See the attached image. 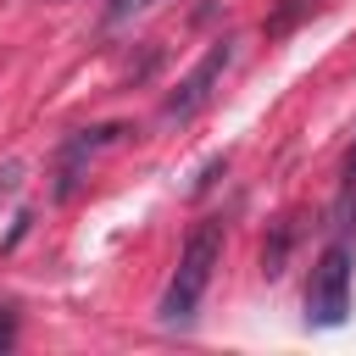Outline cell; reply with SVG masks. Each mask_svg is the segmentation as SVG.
<instances>
[{
	"instance_id": "1",
	"label": "cell",
	"mask_w": 356,
	"mask_h": 356,
	"mask_svg": "<svg viewBox=\"0 0 356 356\" xmlns=\"http://www.w3.org/2000/svg\"><path fill=\"white\" fill-rule=\"evenodd\" d=\"M217 261H222V217H200L189 228L184 250H178V267H172L161 300H156V323L161 328H189L195 323V306L206 300V284H211Z\"/></svg>"
},
{
	"instance_id": "2",
	"label": "cell",
	"mask_w": 356,
	"mask_h": 356,
	"mask_svg": "<svg viewBox=\"0 0 356 356\" xmlns=\"http://www.w3.org/2000/svg\"><path fill=\"white\" fill-rule=\"evenodd\" d=\"M350 317V245L334 239L317 267H312V284H306V323L312 328H339Z\"/></svg>"
},
{
	"instance_id": "3",
	"label": "cell",
	"mask_w": 356,
	"mask_h": 356,
	"mask_svg": "<svg viewBox=\"0 0 356 356\" xmlns=\"http://www.w3.org/2000/svg\"><path fill=\"white\" fill-rule=\"evenodd\" d=\"M234 56H239V39H211V44L200 50V61L178 78V89L161 100V117H167V122H189L195 111H206V100L217 95L222 72L234 67Z\"/></svg>"
},
{
	"instance_id": "4",
	"label": "cell",
	"mask_w": 356,
	"mask_h": 356,
	"mask_svg": "<svg viewBox=\"0 0 356 356\" xmlns=\"http://www.w3.org/2000/svg\"><path fill=\"white\" fill-rule=\"evenodd\" d=\"M122 139V122H100V128H78L61 150H56V200H67L72 189H78V178H83V161L95 156V150H106V145H117Z\"/></svg>"
},
{
	"instance_id": "5",
	"label": "cell",
	"mask_w": 356,
	"mask_h": 356,
	"mask_svg": "<svg viewBox=\"0 0 356 356\" xmlns=\"http://www.w3.org/2000/svg\"><path fill=\"white\" fill-rule=\"evenodd\" d=\"M334 222H339V234H356V178H345V184H339V200H334Z\"/></svg>"
},
{
	"instance_id": "6",
	"label": "cell",
	"mask_w": 356,
	"mask_h": 356,
	"mask_svg": "<svg viewBox=\"0 0 356 356\" xmlns=\"http://www.w3.org/2000/svg\"><path fill=\"white\" fill-rule=\"evenodd\" d=\"M306 11H323V0H289L273 22H267V33H284V28H295V17H306Z\"/></svg>"
},
{
	"instance_id": "7",
	"label": "cell",
	"mask_w": 356,
	"mask_h": 356,
	"mask_svg": "<svg viewBox=\"0 0 356 356\" xmlns=\"http://www.w3.org/2000/svg\"><path fill=\"white\" fill-rule=\"evenodd\" d=\"M150 6H161V0H111V6H106V22H128V17L150 11Z\"/></svg>"
},
{
	"instance_id": "8",
	"label": "cell",
	"mask_w": 356,
	"mask_h": 356,
	"mask_svg": "<svg viewBox=\"0 0 356 356\" xmlns=\"http://www.w3.org/2000/svg\"><path fill=\"white\" fill-rule=\"evenodd\" d=\"M222 167H228V156H211V161L200 167V178H195V195H206V189H211V178H217Z\"/></svg>"
},
{
	"instance_id": "9",
	"label": "cell",
	"mask_w": 356,
	"mask_h": 356,
	"mask_svg": "<svg viewBox=\"0 0 356 356\" xmlns=\"http://www.w3.org/2000/svg\"><path fill=\"white\" fill-rule=\"evenodd\" d=\"M17 345V317H11V306H0V350H11Z\"/></svg>"
}]
</instances>
